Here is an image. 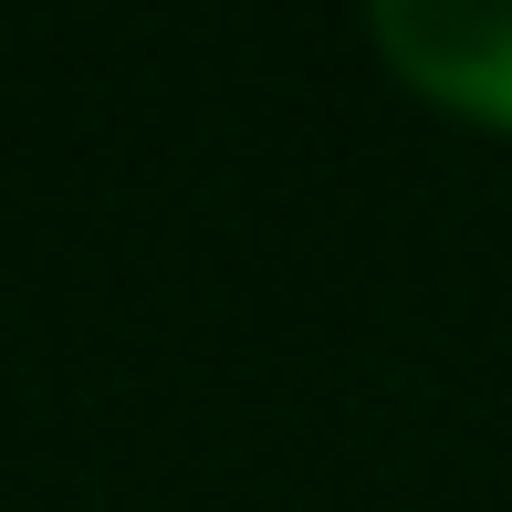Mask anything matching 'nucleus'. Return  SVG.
<instances>
[{"instance_id":"f257e3e1","label":"nucleus","mask_w":512,"mask_h":512,"mask_svg":"<svg viewBox=\"0 0 512 512\" xmlns=\"http://www.w3.org/2000/svg\"><path fill=\"white\" fill-rule=\"evenodd\" d=\"M366 42L418 105L512 136V0H377Z\"/></svg>"}]
</instances>
